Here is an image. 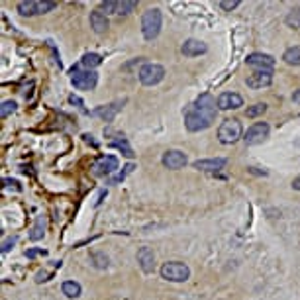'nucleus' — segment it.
Instances as JSON below:
<instances>
[{"instance_id":"obj_33","label":"nucleus","mask_w":300,"mask_h":300,"mask_svg":"<svg viewBox=\"0 0 300 300\" xmlns=\"http://www.w3.org/2000/svg\"><path fill=\"white\" fill-rule=\"evenodd\" d=\"M26 255L32 259V257H36V255H45V251L43 249H30V251H26Z\"/></svg>"},{"instance_id":"obj_18","label":"nucleus","mask_w":300,"mask_h":300,"mask_svg":"<svg viewBox=\"0 0 300 300\" xmlns=\"http://www.w3.org/2000/svg\"><path fill=\"white\" fill-rule=\"evenodd\" d=\"M100 63H102V57L98 53H85L83 59H81V67H85L87 71H92L94 67H98Z\"/></svg>"},{"instance_id":"obj_7","label":"nucleus","mask_w":300,"mask_h":300,"mask_svg":"<svg viewBox=\"0 0 300 300\" xmlns=\"http://www.w3.org/2000/svg\"><path fill=\"white\" fill-rule=\"evenodd\" d=\"M269 124L267 122H257V124H253L247 130V134L243 136V139H245V143L247 145H257V143H261L263 139L269 136Z\"/></svg>"},{"instance_id":"obj_12","label":"nucleus","mask_w":300,"mask_h":300,"mask_svg":"<svg viewBox=\"0 0 300 300\" xmlns=\"http://www.w3.org/2000/svg\"><path fill=\"white\" fill-rule=\"evenodd\" d=\"M273 83V73L267 71H255L247 77V87L251 88H265Z\"/></svg>"},{"instance_id":"obj_20","label":"nucleus","mask_w":300,"mask_h":300,"mask_svg":"<svg viewBox=\"0 0 300 300\" xmlns=\"http://www.w3.org/2000/svg\"><path fill=\"white\" fill-rule=\"evenodd\" d=\"M61 290L67 298H77V296H81V285L75 283V281H65Z\"/></svg>"},{"instance_id":"obj_14","label":"nucleus","mask_w":300,"mask_h":300,"mask_svg":"<svg viewBox=\"0 0 300 300\" xmlns=\"http://www.w3.org/2000/svg\"><path fill=\"white\" fill-rule=\"evenodd\" d=\"M138 263L139 267L143 269V273H153V269H155V255H153V251L149 247H141L138 251Z\"/></svg>"},{"instance_id":"obj_17","label":"nucleus","mask_w":300,"mask_h":300,"mask_svg":"<svg viewBox=\"0 0 300 300\" xmlns=\"http://www.w3.org/2000/svg\"><path fill=\"white\" fill-rule=\"evenodd\" d=\"M90 28H92L96 34H104V32L108 30V18H106V14L100 12V10L90 12Z\"/></svg>"},{"instance_id":"obj_29","label":"nucleus","mask_w":300,"mask_h":300,"mask_svg":"<svg viewBox=\"0 0 300 300\" xmlns=\"http://www.w3.org/2000/svg\"><path fill=\"white\" fill-rule=\"evenodd\" d=\"M55 8H57L55 2H38V14L51 12V10H55Z\"/></svg>"},{"instance_id":"obj_22","label":"nucleus","mask_w":300,"mask_h":300,"mask_svg":"<svg viewBox=\"0 0 300 300\" xmlns=\"http://www.w3.org/2000/svg\"><path fill=\"white\" fill-rule=\"evenodd\" d=\"M43 234H45V218H43V216H38L36 224H34V228H32V232H30V239L38 241V239L43 238Z\"/></svg>"},{"instance_id":"obj_27","label":"nucleus","mask_w":300,"mask_h":300,"mask_svg":"<svg viewBox=\"0 0 300 300\" xmlns=\"http://www.w3.org/2000/svg\"><path fill=\"white\" fill-rule=\"evenodd\" d=\"M132 171H134V165L130 163V165H126V167H124V171H122V173H118V175H116V177H112V179H110L108 183H110V185H116V183H122V181H124L126 177L130 175Z\"/></svg>"},{"instance_id":"obj_15","label":"nucleus","mask_w":300,"mask_h":300,"mask_svg":"<svg viewBox=\"0 0 300 300\" xmlns=\"http://www.w3.org/2000/svg\"><path fill=\"white\" fill-rule=\"evenodd\" d=\"M122 106H124V100L120 102H112V104H108V106H100L98 110H94V116H100L104 122H112L114 118H116V114L122 110Z\"/></svg>"},{"instance_id":"obj_2","label":"nucleus","mask_w":300,"mask_h":300,"mask_svg":"<svg viewBox=\"0 0 300 300\" xmlns=\"http://www.w3.org/2000/svg\"><path fill=\"white\" fill-rule=\"evenodd\" d=\"M161 20V10H157V8H151V10L143 14V18H141V32H143V38L147 41H151V39H155L159 36Z\"/></svg>"},{"instance_id":"obj_9","label":"nucleus","mask_w":300,"mask_h":300,"mask_svg":"<svg viewBox=\"0 0 300 300\" xmlns=\"http://www.w3.org/2000/svg\"><path fill=\"white\" fill-rule=\"evenodd\" d=\"M247 65L253 67V69H257V71L271 73L273 67H275V59L271 55H267V53H251L249 57H247Z\"/></svg>"},{"instance_id":"obj_31","label":"nucleus","mask_w":300,"mask_h":300,"mask_svg":"<svg viewBox=\"0 0 300 300\" xmlns=\"http://www.w3.org/2000/svg\"><path fill=\"white\" fill-rule=\"evenodd\" d=\"M16 241H18V238H16V236H10V238L4 239V241H2V253H8V251H10V247H12Z\"/></svg>"},{"instance_id":"obj_3","label":"nucleus","mask_w":300,"mask_h":300,"mask_svg":"<svg viewBox=\"0 0 300 300\" xmlns=\"http://www.w3.org/2000/svg\"><path fill=\"white\" fill-rule=\"evenodd\" d=\"M243 136V128H241V122L232 118V120H226L224 124L218 128V139L226 143V145H232L236 143L239 138Z\"/></svg>"},{"instance_id":"obj_6","label":"nucleus","mask_w":300,"mask_h":300,"mask_svg":"<svg viewBox=\"0 0 300 300\" xmlns=\"http://www.w3.org/2000/svg\"><path fill=\"white\" fill-rule=\"evenodd\" d=\"M79 67H75L71 71V83H73V87L79 88V90H92V88L96 87V83H98V75L94 71H81Z\"/></svg>"},{"instance_id":"obj_8","label":"nucleus","mask_w":300,"mask_h":300,"mask_svg":"<svg viewBox=\"0 0 300 300\" xmlns=\"http://www.w3.org/2000/svg\"><path fill=\"white\" fill-rule=\"evenodd\" d=\"M116 169H118V159L114 155H102L98 161L94 163L92 173L96 177H106V175H112Z\"/></svg>"},{"instance_id":"obj_35","label":"nucleus","mask_w":300,"mask_h":300,"mask_svg":"<svg viewBox=\"0 0 300 300\" xmlns=\"http://www.w3.org/2000/svg\"><path fill=\"white\" fill-rule=\"evenodd\" d=\"M292 100L300 104V88H298V90H294V94H292Z\"/></svg>"},{"instance_id":"obj_23","label":"nucleus","mask_w":300,"mask_h":300,"mask_svg":"<svg viewBox=\"0 0 300 300\" xmlns=\"http://www.w3.org/2000/svg\"><path fill=\"white\" fill-rule=\"evenodd\" d=\"M285 24H287L288 28H292V30H298L300 28V8H292V10L287 14Z\"/></svg>"},{"instance_id":"obj_21","label":"nucleus","mask_w":300,"mask_h":300,"mask_svg":"<svg viewBox=\"0 0 300 300\" xmlns=\"http://www.w3.org/2000/svg\"><path fill=\"white\" fill-rule=\"evenodd\" d=\"M283 59H285V63H288V65H294V67H298V65H300V45L288 47V49L283 53Z\"/></svg>"},{"instance_id":"obj_1","label":"nucleus","mask_w":300,"mask_h":300,"mask_svg":"<svg viewBox=\"0 0 300 300\" xmlns=\"http://www.w3.org/2000/svg\"><path fill=\"white\" fill-rule=\"evenodd\" d=\"M218 114V100L212 98V94L204 92L200 94L196 102H192L185 112V126L188 132H200L210 128Z\"/></svg>"},{"instance_id":"obj_5","label":"nucleus","mask_w":300,"mask_h":300,"mask_svg":"<svg viewBox=\"0 0 300 300\" xmlns=\"http://www.w3.org/2000/svg\"><path fill=\"white\" fill-rule=\"evenodd\" d=\"M139 81H141V85H145V87H155V85H159L163 79H165V69H163L161 65H157V63H145L141 69H139Z\"/></svg>"},{"instance_id":"obj_19","label":"nucleus","mask_w":300,"mask_h":300,"mask_svg":"<svg viewBox=\"0 0 300 300\" xmlns=\"http://www.w3.org/2000/svg\"><path fill=\"white\" fill-rule=\"evenodd\" d=\"M18 12L22 16H36L38 14V0H22L18 4Z\"/></svg>"},{"instance_id":"obj_26","label":"nucleus","mask_w":300,"mask_h":300,"mask_svg":"<svg viewBox=\"0 0 300 300\" xmlns=\"http://www.w3.org/2000/svg\"><path fill=\"white\" fill-rule=\"evenodd\" d=\"M16 106H18V104H16L14 100H4L2 106H0V118L4 120V118H8L10 114H14L16 112Z\"/></svg>"},{"instance_id":"obj_25","label":"nucleus","mask_w":300,"mask_h":300,"mask_svg":"<svg viewBox=\"0 0 300 300\" xmlns=\"http://www.w3.org/2000/svg\"><path fill=\"white\" fill-rule=\"evenodd\" d=\"M265 112H267V104H265V102H259V104L249 106V108L245 110V116H247V118H257V116H263Z\"/></svg>"},{"instance_id":"obj_32","label":"nucleus","mask_w":300,"mask_h":300,"mask_svg":"<svg viewBox=\"0 0 300 300\" xmlns=\"http://www.w3.org/2000/svg\"><path fill=\"white\" fill-rule=\"evenodd\" d=\"M220 6H222L224 10H234V8H238L239 6V0H222Z\"/></svg>"},{"instance_id":"obj_11","label":"nucleus","mask_w":300,"mask_h":300,"mask_svg":"<svg viewBox=\"0 0 300 300\" xmlns=\"http://www.w3.org/2000/svg\"><path fill=\"white\" fill-rule=\"evenodd\" d=\"M163 165L167 167V169H181V167H185L187 165V155L183 153V151H179V149H171V151H167L165 155H163Z\"/></svg>"},{"instance_id":"obj_28","label":"nucleus","mask_w":300,"mask_h":300,"mask_svg":"<svg viewBox=\"0 0 300 300\" xmlns=\"http://www.w3.org/2000/svg\"><path fill=\"white\" fill-rule=\"evenodd\" d=\"M110 145H112V147H118V149H122V151H124V155H126V157H130V159L134 157V151L130 149V145L126 143V139H122V141H112Z\"/></svg>"},{"instance_id":"obj_16","label":"nucleus","mask_w":300,"mask_h":300,"mask_svg":"<svg viewBox=\"0 0 300 300\" xmlns=\"http://www.w3.org/2000/svg\"><path fill=\"white\" fill-rule=\"evenodd\" d=\"M206 43H202L198 39H187L185 43H183V55H187V57H196V55H202V53H206Z\"/></svg>"},{"instance_id":"obj_13","label":"nucleus","mask_w":300,"mask_h":300,"mask_svg":"<svg viewBox=\"0 0 300 300\" xmlns=\"http://www.w3.org/2000/svg\"><path fill=\"white\" fill-rule=\"evenodd\" d=\"M228 159L224 157H216V159H200V161H194V169L198 171H208V173H216L220 169H224Z\"/></svg>"},{"instance_id":"obj_30","label":"nucleus","mask_w":300,"mask_h":300,"mask_svg":"<svg viewBox=\"0 0 300 300\" xmlns=\"http://www.w3.org/2000/svg\"><path fill=\"white\" fill-rule=\"evenodd\" d=\"M100 8L104 10L106 14H114L116 12V0H108V2H102Z\"/></svg>"},{"instance_id":"obj_4","label":"nucleus","mask_w":300,"mask_h":300,"mask_svg":"<svg viewBox=\"0 0 300 300\" xmlns=\"http://www.w3.org/2000/svg\"><path fill=\"white\" fill-rule=\"evenodd\" d=\"M161 277L167 279V281H173V283H183V281H187L188 277H190V269L181 261L163 263Z\"/></svg>"},{"instance_id":"obj_34","label":"nucleus","mask_w":300,"mask_h":300,"mask_svg":"<svg viewBox=\"0 0 300 300\" xmlns=\"http://www.w3.org/2000/svg\"><path fill=\"white\" fill-rule=\"evenodd\" d=\"M292 188H294V190H300V177H296V179L292 181Z\"/></svg>"},{"instance_id":"obj_10","label":"nucleus","mask_w":300,"mask_h":300,"mask_svg":"<svg viewBox=\"0 0 300 300\" xmlns=\"http://www.w3.org/2000/svg\"><path fill=\"white\" fill-rule=\"evenodd\" d=\"M243 106V98L238 92H222L218 96V110H236Z\"/></svg>"},{"instance_id":"obj_24","label":"nucleus","mask_w":300,"mask_h":300,"mask_svg":"<svg viewBox=\"0 0 300 300\" xmlns=\"http://www.w3.org/2000/svg\"><path fill=\"white\" fill-rule=\"evenodd\" d=\"M138 6L136 0H124V2H116V12L114 14H130L134 12V8Z\"/></svg>"}]
</instances>
